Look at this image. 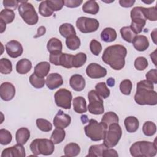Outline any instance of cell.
Listing matches in <instances>:
<instances>
[{"label":"cell","instance_id":"ab89813d","mask_svg":"<svg viewBox=\"0 0 157 157\" xmlns=\"http://www.w3.org/2000/svg\"><path fill=\"white\" fill-rule=\"evenodd\" d=\"M12 71V64L11 61L6 58L0 59V72L3 74H9Z\"/></svg>","mask_w":157,"mask_h":157},{"label":"cell","instance_id":"4dcf8cb0","mask_svg":"<svg viewBox=\"0 0 157 157\" xmlns=\"http://www.w3.org/2000/svg\"><path fill=\"white\" fill-rule=\"evenodd\" d=\"M66 132L63 129L56 128L50 136V140L54 144H58L64 140Z\"/></svg>","mask_w":157,"mask_h":157},{"label":"cell","instance_id":"5bb4252c","mask_svg":"<svg viewBox=\"0 0 157 157\" xmlns=\"http://www.w3.org/2000/svg\"><path fill=\"white\" fill-rule=\"evenodd\" d=\"M25 150L23 145L17 144L12 147L4 149L1 157H25Z\"/></svg>","mask_w":157,"mask_h":157},{"label":"cell","instance_id":"44dd1931","mask_svg":"<svg viewBox=\"0 0 157 157\" xmlns=\"http://www.w3.org/2000/svg\"><path fill=\"white\" fill-rule=\"evenodd\" d=\"M124 124L126 130L130 133L135 132L139 128V120L134 116H129L124 119Z\"/></svg>","mask_w":157,"mask_h":157},{"label":"cell","instance_id":"f546056e","mask_svg":"<svg viewBox=\"0 0 157 157\" xmlns=\"http://www.w3.org/2000/svg\"><path fill=\"white\" fill-rule=\"evenodd\" d=\"M131 23L130 25V28L132 30V31L136 34H138L142 31L144 27L146 24V20L144 18H133L131 19Z\"/></svg>","mask_w":157,"mask_h":157},{"label":"cell","instance_id":"816d5d0a","mask_svg":"<svg viewBox=\"0 0 157 157\" xmlns=\"http://www.w3.org/2000/svg\"><path fill=\"white\" fill-rule=\"evenodd\" d=\"M147 80L152 83H157V70L156 69H152L150 70L145 75Z\"/></svg>","mask_w":157,"mask_h":157},{"label":"cell","instance_id":"7402d4cb","mask_svg":"<svg viewBox=\"0 0 157 157\" xmlns=\"http://www.w3.org/2000/svg\"><path fill=\"white\" fill-rule=\"evenodd\" d=\"M30 137V131L26 128H19L15 133V140L17 144H25Z\"/></svg>","mask_w":157,"mask_h":157},{"label":"cell","instance_id":"4316f807","mask_svg":"<svg viewBox=\"0 0 157 157\" xmlns=\"http://www.w3.org/2000/svg\"><path fill=\"white\" fill-rule=\"evenodd\" d=\"M64 155L68 157H74L78 155L80 152V146L74 142L67 144L64 148Z\"/></svg>","mask_w":157,"mask_h":157},{"label":"cell","instance_id":"603a6c76","mask_svg":"<svg viewBox=\"0 0 157 157\" xmlns=\"http://www.w3.org/2000/svg\"><path fill=\"white\" fill-rule=\"evenodd\" d=\"M31 68L32 63L26 58L20 59L16 64V71L20 74H26L30 71Z\"/></svg>","mask_w":157,"mask_h":157},{"label":"cell","instance_id":"db71d44e","mask_svg":"<svg viewBox=\"0 0 157 157\" xmlns=\"http://www.w3.org/2000/svg\"><path fill=\"white\" fill-rule=\"evenodd\" d=\"M83 1L82 0H66L64 1V6L69 8H75L79 7Z\"/></svg>","mask_w":157,"mask_h":157},{"label":"cell","instance_id":"3957f363","mask_svg":"<svg viewBox=\"0 0 157 157\" xmlns=\"http://www.w3.org/2000/svg\"><path fill=\"white\" fill-rule=\"evenodd\" d=\"M154 142L150 141H137L134 143L129 148L131 155L134 157H153L157 153V147Z\"/></svg>","mask_w":157,"mask_h":157},{"label":"cell","instance_id":"7a4b0ae2","mask_svg":"<svg viewBox=\"0 0 157 157\" xmlns=\"http://www.w3.org/2000/svg\"><path fill=\"white\" fill-rule=\"evenodd\" d=\"M134 101L139 105H155L157 104V93L154 90L153 83L147 80L139 82L136 85Z\"/></svg>","mask_w":157,"mask_h":157},{"label":"cell","instance_id":"7c38bea8","mask_svg":"<svg viewBox=\"0 0 157 157\" xmlns=\"http://www.w3.org/2000/svg\"><path fill=\"white\" fill-rule=\"evenodd\" d=\"M6 50L10 57L16 58L21 55L23 48L21 44L18 41L12 40L6 44Z\"/></svg>","mask_w":157,"mask_h":157},{"label":"cell","instance_id":"f907efd6","mask_svg":"<svg viewBox=\"0 0 157 157\" xmlns=\"http://www.w3.org/2000/svg\"><path fill=\"white\" fill-rule=\"evenodd\" d=\"M62 52H53L50 53L49 60L50 62L55 65V66H60V58Z\"/></svg>","mask_w":157,"mask_h":157},{"label":"cell","instance_id":"cb8c5ba5","mask_svg":"<svg viewBox=\"0 0 157 157\" xmlns=\"http://www.w3.org/2000/svg\"><path fill=\"white\" fill-rule=\"evenodd\" d=\"M117 37L116 31L110 27L104 28L101 33V40L105 42H112L115 40Z\"/></svg>","mask_w":157,"mask_h":157},{"label":"cell","instance_id":"277c9868","mask_svg":"<svg viewBox=\"0 0 157 157\" xmlns=\"http://www.w3.org/2000/svg\"><path fill=\"white\" fill-rule=\"evenodd\" d=\"M107 128L102 122L90 119L88 124L84 127L86 136L93 141H100L104 137Z\"/></svg>","mask_w":157,"mask_h":157},{"label":"cell","instance_id":"484cf974","mask_svg":"<svg viewBox=\"0 0 157 157\" xmlns=\"http://www.w3.org/2000/svg\"><path fill=\"white\" fill-rule=\"evenodd\" d=\"M47 48L50 53L53 52H62V42L58 39L52 37L48 41Z\"/></svg>","mask_w":157,"mask_h":157},{"label":"cell","instance_id":"6125c7cd","mask_svg":"<svg viewBox=\"0 0 157 157\" xmlns=\"http://www.w3.org/2000/svg\"><path fill=\"white\" fill-rule=\"evenodd\" d=\"M156 50H155L153 53H151L150 54L151 59L153 61V63H154L155 66H156Z\"/></svg>","mask_w":157,"mask_h":157},{"label":"cell","instance_id":"6da1fadb","mask_svg":"<svg viewBox=\"0 0 157 157\" xmlns=\"http://www.w3.org/2000/svg\"><path fill=\"white\" fill-rule=\"evenodd\" d=\"M127 50L121 45H110L104 50L102 55V61L114 70H121L125 65Z\"/></svg>","mask_w":157,"mask_h":157},{"label":"cell","instance_id":"f5cc1de1","mask_svg":"<svg viewBox=\"0 0 157 157\" xmlns=\"http://www.w3.org/2000/svg\"><path fill=\"white\" fill-rule=\"evenodd\" d=\"M3 6L6 9H9L13 8V9H16L19 3H20V1H15V0H4L2 1Z\"/></svg>","mask_w":157,"mask_h":157},{"label":"cell","instance_id":"b9f144b4","mask_svg":"<svg viewBox=\"0 0 157 157\" xmlns=\"http://www.w3.org/2000/svg\"><path fill=\"white\" fill-rule=\"evenodd\" d=\"M74 58V55L62 53L60 58V66L67 68L70 69L72 68V59Z\"/></svg>","mask_w":157,"mask_h":157},{"label":"cell","instance_id":"74e56055","mask_svg":"<svg viewBox=\"0 0 157 157\" xmlns=\"http://www.w3.org/2000/svg\"><path fill=\"white\" fill-rule=\"evenodd\" d=\"M86 55L85 53H78L75 55H74V58L72 59V66L75 68L82 67L86 63Z\"/></svg>","mask_w":157,"mask_h":157},{"label":"cell","instance_id":"681fc988","mask_svg":"<svg viewBox=\"0 0 157 157\" xmlns=\"http://www.w3.org/2000/svg\"><path fill=\"white\" fill-rule=\"evenodd\" d=\"M49 7L54 12L60 10L64 5L63 0H47Z\"/></svg>","mask_w":157,"mask_h":157},{"label":"cell","instance_id":"2e32d148","mask_svg":"<svg viewBox=\"0 0 157 157\" xmlns=\"http://www.w3.org/2000/svg\"><path fill=\"white\" fill-rule=\"evenodd\" d=\"M63 83L62 76L58 73H52L47 75L45 84L51 90L56 89L61 86Z\"/></svg>","mask_w":157,"mask_h":157},{"label":"cell","instance_id":"d6986e66","mask_svg":"<svg viewBox=\"0 0 157 157\" xmlns=\"http://www.w3.org/2000/svg\"><path fill=\"white\" fill-rule=\"evenodd\" d=\"M50 69V64L47 61H42L34 67V73L39 77L44 78L47 76Z\"/></svg>","mask_w":157,"mask_h":157},{"label":"cell","instance_id":"836d02e7","mask_svg":"<svg viewBox=\"0 0 157 157\" xmlns=\"http://www.w3.org/2000/svg\"><path fill=\"white\" fill-rule=\"evenodd\" d=\"M120 32L123 39L128 43H132L134 38L137 36V34L132 31L130 26L122 27L120 29Z\"/></svg>","mask_w":157,"mask_h":157},{"label":"cell","instance_id":"be15d7a7","mask_svg":"<svg viewBox=\"0 0 157 157\" xmlns=\"http://www.w3.org/2000/svg\"><path fill=\"white\" fill-rule=\"evenodd\" d=\"M81 119H82V123L84 124V123H86V122H88L89 120H88L87 118V116L86 115H82L81 117Z\"/></svg>","mask_w":157,"mask_h":157},{"label":"cell","instance_id":"9f6ffc18","mask_svg":"<svg viewBox=\"0 0 157 157\" xmlns=\"http://www.w3.org/2000/svg\"><path fill=\"white\" fill-rule=\"evenodd\" d=\"M135 2L134 0H120L119 4L123 7L128 8L132 7Z\"/></svg>","mask_w":157,"mask_h":157},{"label":"cell","instance_id":"bcb514c9","mask_svg":"<svg viewBox=\"0 0 157 157\" xmlns=\"http://www.w3.org/2000/svg\"><path fill=\"white\" fill-rule=\"evenodd\" d=\"M132 88V83L129 79H125L120 84V91L124 95H129Z\"/></svg>","mask_w":157,"mask_h":157},{"label":"cell","instance_id":"f1b7e54d","mask_svg":"<svg viewBox=\"0 0 157 157\" xmlns=\"http://www.w3.org/2000/svg\"><path fill=\"white\" fill-rule=\"evenodd\" d=\"M59 31L60 34L65 38H67L70 36L76 35V32L74 27L71 23H66L62 24L59 26Z\"/></svg>","mask_w":157,"mask_h":157},{"label":"cell","instance_id":"680465c9","mask_svg":"<svg viewBox=\"0 0 157 157\" xmlns=\"http://www.w3.org/2000/svg\"><path fill=\"white\" fill-rule=\"evenodd\" d=\"M115 79L112 77H110L107 80V85L109 86H110V87L113 86L115 85Z\"/></svg>","mask_w":157,"mask_h":157},{"label":"cell","instance_id":"7bdbcfd3","mask_svg":"<svg viewBox=\"0 0 157 157\" xmlns=\"http://www.w3.org/2000/svg\"><path fill=\"white\" fill-rule=\"evenodd\" d=\"M36 125L42 131L49 132L52 129V124L46 119L38 118L36 120Z\"/></svg>","mask_w":157,"mask_h":157},{"label":"cell","instance_id":"8fae6325","mask_svg":"<svg viewBox=\"0 0 157 157\" xmlns=\"http://www.w3.org/2000/svg\"><path fill=\"white\" fill-rule=\"evenodd\" d=\"M86 75L91 78H99L107 75V70L101 65L92 63L86 67Z\"/></svg>","mask_w":157,"mask_h":157},{"label":"cell","instance_id":"83f0119b","mask_svg":"<svg viewBox=\"0 0 157 157\" xmlns=\"http://www.w3.org/2000/svg\"><path fill=\"white\" fill-rule=\"evenodd\" d=\"M119 118L116 113L113 112H108L104 114L102 117L101 122H102L104 125L108 129L109 125L113 123H118Z\"/></svg>","mask_w":157,"mask_h":157},{"label":"cell","instance_id":"11a10c76","mask_svg":"<svg viewBox=\"0 0 157 157\" xmlns=\"http://www.w3.org/2000/svg\"><path fill=\"white\" fill-rule=\"evenodd\" d=\"M102 156L103 157H118V154L114 149L108 148L104 150Z\"/></svg>","mask_w":157,"mask_h":157},{"label":"cell","instance_id":"9a60e30c","mask_svg":"<svg viewBox=\"0 0 157 157\" xmlns=\"http://www.w3.org/2000/svg\"><path fill=\"white\" fill-rule=\"evenodd\" d=\"M71 122V117L64 113L61 110H59L58 113L55 116L53 123L55 128L64 129L67 128Z\"/></svg>","mask_w":157,"mask_h":157},{"label":"cell","instance_id":"6f0895ef","mask_svg":"<svg viewBox=\"0 0 157 157\" xmlns=\"http://www.w3.org/2000/svg\"><path fill=\"white\" fill-rule=\"evenodd\" d=\"M45 32H46V28L42 26H40L39 28H38L37 29V34L34 36V37L35 38H37V37H40L43 35H44L45 34Z\"/></svg>","mask_w":157,"mask_h":157},{"label":"cell","instance_id":"9c48e42d","mask_svg":"<svg viewBox=\"0 0 157 157\" xmlns=\"http://www.w3.org/2000/svg\"><path fill=\"white\" fill-rule=\"evenodd\" d=\"M76 26L83 33L96 31L99 27V23L96 18L80 17L76 21Z\"/></svg>","mask_w":157,"mask_h":157},{"label":"cell","instance_id":"52a82bcc","mask_svg":"<svg viewBox=\"0 0 157 157\" xmlns=\"http://www.w3.org/2000/svg\"><path fill=\"white\" fill-rule=\"evenodd\" d=\"M121 136L122 130L118 123L111 124L105 134L103 139L104 144L108 148L114 147L118 143Z\"/></svg>","mask_w":157,"mask_h":157},{"label":"cell","instance_id":"e0dca14e","mask_svg":"<svg viewBox=\"0 0 157 157\" xmlns=\"http://www.w3.org/2000/svg\"><path fill=\"white\" fill-rule=\"evenodd\" d=\"M69 85L74 90L76 91H81L85 88L86 82L82 75L76 74L71 77L69 79Z\"/></svg>","mask_w":157,"mask_h":157},{"label":"cell","instance_id":"5b68a950","mask_svg":"<svg viewBox=\"0 0 157 157\" xmlns=\"http://www.w3.org/2000/svg\"><path fill=\"white\" fill-rule=\"evenodd\" d=\"M29 148L35 156L50 155L55 150L54 143L48 139H36L31 142Z\"/></svg>","mask_w":157,"mask_h":157},{"label":"cell","instance_id":"ba28073f","mask_svg":"<svg viewBox=\"0 0 157 157\" xmlns=\"http://www.w3.org/2000/svg\"><path fill=\"white\" fill-rule=\"evenodd\" d=\"M88 98L89 104L87 109L90 113L94 115H101L104 112L103 100L96 90L90 91L88 94Z\"/></svg>","mask_w":157,"mask_h":157},{"label":"cell","instance_id":"7dc6e473","mask_svg":"<svg viewBox=\"0 0 157 157\" xmlns=\"http://www.w3.org/2000/svg\"><path fill=\"white\" fill-rule=\"evenodd\" d=\"M134 65L136 69L139 71H143L147 67L148 63L146 58L144 56H139L135 59Z\"/></svg>","mask_w":157,"mask_h":157},{"label":"cell","instance_id":"8992f818","mask_svg":"<svg viewBox=\"0 0 157 157\" xmlns=\"http://www.w3.org/2000/svg\"><path fill=\"white\" fill-rule=\"evenodd\" d=\"M18 11L23 21L28 25H34L38 22L39 17L34 6L27 1H20Z\"/></svg>","mask_w":157,"mask_h":157},{"label":"cell","instance_id":"ee69618b","mask_svg":"<svg viewBox=\"0 0 157 157\" xmlns=\"http://www.w3.org/2000/svg\"><path fill=\"white\" fill-rule=\"evenodd\" d=\"M12 136L11 133L6 129H0V144L1 145H7L11 142Z\"/></svg>","mask_w":157,"mask_h":157},{"label":"cell","instance_id":"30bf717a","mask_svg":"<svg viewBox=\"0 0 157 157\" xmlns=\"http://www.w3.org/2000/svg\"><path fill=\"white\" fill-rule=\"evenodd\" d=\"M54 98L58 107L64 109H71L72 96L69 90L65 88L59 89L55 93Z\"/></svg>","mask_w":157,"mask_h":157},{"label":"cell","instance_id":"d590c367","mask_svg":"<svg viewBox=\"0 0 157 157\" xmlns=\"http://www.w3.org/2000/svg\"><path fill=\"white\" fill-rule=\"evenodd\" d=\"M81 42L79 37L75 36H70L66 39V45L67 47L71 50H75L80 46Z\"/></svg>","mask_w":157,"mask_h":157},{"label":"cell","instance_id":"91938a15","mask_svg":"<svg viewBox=\"0 0 157 157\" xmlns=\"http://www.w3.org/2000/svg\"><path fill=\"white\" fill-rule=\"evenodd\" d=\"M0 27H1V30L0 33H2L6 29V23H5L2 20H0Z\"/></svg>","mask_w":157,"mask_h":157},{"label":"cell","instance_id":"1f68e13d","mask_svg":"<svg viewBox=\"0 0 157 157\" xmlns=\"http://www.w3.org/2000/svg\"><path fill=\"white\" fill-rule=\"evenodd\" d=\"M107 148L108 147L104 143L99 145H93L90 146L86 156H102L104 150Z\"/></svg>","mask_w":157,"mask_h":157},{"label":"cell","instance_id":"d4e9b609","mask_svg":"<svg viewBox=\"0 0 157 157\" xmlns=\"http://www.w3.org/2000/svg\"><path fill=\"white\" fill-rule=\"evenodd\" d=\"M82 10L85 13L96 15L99 10V6L96 1H87L83 4Z\"/></svg>","mask_w":157,"mask_h":157},{"label":"cell","instance_id":"d6a6232c","mask_svg":"<svg viewBox=\"0 0 157 157\" xmlns=\"http://www.w3.org/2000/svg\"><path fill=\"white\" fill-rule=\"evenodd\" d=\"M15 14L13 10L4 9H2L0 12V20H2L6 24L12 23L15 19Z\"/></svg>","mask_w":157,"mask_h":157},{"label":"cell","instance_id":"c3c4849f","mask_svg":"<svg viewBox=\"0 0 157 157\" xmlns=\"http://www.w3.org/2000/svg\"><path fill=\"white\" fill-rule=\"evenodd\" d=\"M90 49L94 55L98 56L102 51V47L101 44L99 41L93 39L90 43Z\"/></svg>","mask_w":157,"mask_h":157},{"label":"cell","instance_id":"ac0fdd59","mask_svg":"<svg viewBox=\"0 0 157 157\" xmlns=\"http://www.w3.org/2000/svg\"><path fill=\"white\" fill-rule=\"evenodd\" d=\"M132 43L135 49L139 52L146 50L150 45L148 38L144 35H137L134 38Z\"/></svg>","mask_w":157,"mask_h":157},{"label":"cell","instance_id":"4fadbf2b","mask_svg":"<svg viewBox=\"0 0 157 157\" xmlns=\"http://www.w3.org/2000/svg\"><path fill=\"white\" fill-rule=\"evenodd\" d=\"M15 95V88L14 85L8 82H3L0 86V96L5 101L12 100Z\"/></svg>","mask_w":157,"mask_h":157},{"label":"cell","instance_id":"e575fe53","mask_svg":"<svg viewBox=\"0 0 157 157\" xmlns=\"http://www.w3.org/2000/svg\"><path fill=\"white\" fill-rule=\"evenodd\" d=\"M141 9L146 20H148L150 21L157 20V9L156 6L148 8L141 7Z\"/></svg>","mask_w":157,"mask_h":157},{"label":"cell","instance_id":"f6af8a7d","mask_svg":"<svg viewBox=\"0 0 157 157\" xmlns=\"http://www.w3.org/2000/svg\"><path fill=\"white\" fill-rule=\"evenodd\" d=\"M39 13L44 17H50L53 13V11L48 6L47 1H43L40 3L39 6Z\"/></svg>","mask_w":157,"mask_h":157},{"label":"cell","instance_id":"8d00e7d4","mask_svg":"<svg viewBox=\"0 0 157 157\" xmlns=\"http://www.w3.org/2000/svg\"><path fill=\"white\" fill-rule=\"evenodd\" d=\"M95 90L101 98L106 99L110 96V90L107 87L106 83L104 82L97 83L95 86Z\"/></svg>","mask_w":157,"mask_h":157},{"label":"cell","instance_id":"60d3db41","mask_svg":"<svg viewBox=\"0 0 157 157\" xmlns=\"http://www.w3.org/2000/svg\"><path fill=\"white\" fill-rule=\"evenodd\" d=\"M29 81L31 85L37 89L42 88L44 86L45 84V80L44 78L39 77L34 73L30 75L29 78Z\"/></svg>","mask_w":157,"mask_h":157},{"label":"cell","instance_id":"ffe728a7","mask_svg":"<svg viewBox=\"0 0 157 157\" xmlns=\"http://www.w3.org/2000/svg\"><path fill=\"white\" fill-rule=\"evenodd\" d=\"M74 110L78 113H83L87 111L86 102L82 96H77L73 99Z\"/></svg>","mask_w":157,"mask_h":157},{"label":"cell","instance_id":"e7e4bbea","mask_svg":"<svg viewBox=\"0 0 157 157\" xmlns=\"http://www.w3.org/2000/svg\"><path fill=\"white\" fill-rule=\"evenodd\" d=\"M142 2H145V3H146V4H150V3H152V2H154V1L153 0V1H151L150 2H148V1H142Z\"/></svg>","mask_w":157,"mask_h":157},{"label":"cell","instance_id":"94428289","mask_svg":"<svg viewBox=\"0 0 157 157\" xmlns=\"http://www.w3.org/2000/svg\"><path fill=\"white\" fill-rule=\"evenodd\" d=\"M151 37L152 38V40L153 42L156 44V29L155 28L151 33Z\"/></svg>","mask_w":157,"mask_h":157},{"label":"cell","instance_id":"f35d334b","mask_svg":"<svg viewBox=\"0 0 157 157\" xmlns=\"http://www.w3.org/2000/svg\"><path fill=\"white\" fill-rule=\"evenodd\" d=\"M142 132L146 136H152L156 132V126L155 123L147 121H145L142 126Z\"/></svg>","mask_w":157,"mask_h":157}]
</instances>
